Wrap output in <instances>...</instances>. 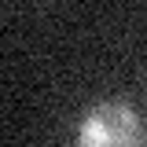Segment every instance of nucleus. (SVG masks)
<instances>
[{
    "mask_svg": "<svg viewBox=\"0 0 147 147\" xmlns=\"http://www.w3.org/2000/svg\"><path fill=\"white\" fill-rule=\"evenodd\" d=\"M74 147H147V132L129 103H96L81 118Z\"/></svg>",
    "mask_w": 147,
    "mask_h": 147,
    "instance_id": "1",
    "label": "nucleus"
}]
</instances>
